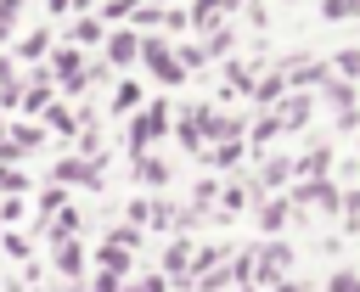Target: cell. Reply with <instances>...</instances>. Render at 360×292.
Returning a JSON list of instances; mask_svg holds the SVG:
<instances>
[{
  "mask_svg": "<svg viewBox=\"0 0 360 292\" xmlns=\"http://www.w3.org/2000/svg\"><path fill=\"white\" fill-rule=\"evenodd\" d=\"M169 118H174V112H169L163 101L141 107V112H135V124H129V157H146V152H152V140H163V135L174 129Z\"/></svg>",
  "mask_w": 360,
  "mask_h": 292,
  "instance_id": "1",
  "label": "cell"
},
{
  "mask_svg": "<svg viewBox=\"0 0 360 292\" xmlns=\"http://www.w3.org/2000/svg\"><path fill=\"white\" fill-rule=\"evenodd\" d=\"M141 62H146L163 84H180V79H186V62H180V51H169V39H146Z\"/></svg>",
  "mask_w": 360,
  "mask_h": 292,
  "instance_id": "2",
  "label": "cell"
},
{
  "mask_svg": "<svg viewBox=\"0 0 360 292\" xmlns=\"http://www.w3.org/2000/svg\"><path fill=\"white\" fill-rule=\"evenodd\" d=\"M141 51H146V39H141L135 28H112V34H107V67H135Z\"/></svg>",
  "mask_w": 360,
  "mask_h": 292,
  "instance_id": "3",
  "label": "cell"
},
{
  "mask_svg": "<svg viewBox=\"0 0 360 292\" xmlns=\"http://www.w3.org/2000/svg\"><path fill=\"white\" fill-rule=\"evenodd\" d=\"M56 180H62V185H90V191H96V185H101V157H62V163H56Z\"/></svg>",
  "mask_w": 360,
  "mask_h": 292,
  "instance_id": "4",
  "label": "cell"
},
{
  "mask_svg": "<svg viewBox=\"0 0 360 292\" xmlns=\"http://www.w3.org/2000/svg\"><path fill=\"white\" fill-rule=\"evenodd\" d=\"M253 219H259V230H264V236H281V230H287V219H298V208H292V197H264Z\"/></svg>",
  "mask_w": 360,
  "mask_h": 292,
  "instance_id": "5",
  "label": "cell"
},
{
  "mask_svg": "<svg viewBox=\"0 0 360 292\" xmlns=\"http://www.w3.org/2000/svg\"><path fill=\"white\" fill-rule=\"evenodd\" d=\"M236 6H242V0H197V6H191V28L214 34V28H225V17H231Z\"/></svg>",
  "mask_w": 360,
  "mask_h": 292,
  "instance_id": "6",
  "label": "cell"
},
{
  "mask_svg": "<svg viewBox=\"0 0 360 292\" xmlns=\"http://www.w3.org/2000/svg\"><path fill=\"white\" fill-rule=\"evenodd\" d=\"M191 264H197V247L180 236V241H169V253H163V275L169 281H191Z\"/></svg>",
  "mask_w": 360,
  "mask_h": 292,
  "instance_id": "7",
  "label": "cell"
},
{
  "mask_svg": "<svg viewBox=\"0 0 360 292\" xmlns=\"http://www.w3.org/2000/svg\"><path fill=\"white\" fill-rule=\"evenodd\" d=\"M276 112H281V129H304V124H309V112H315V101H309V90H292Z\"/></svg>",
  "mask_w": 360,
  "mask_h": 292,
  "instance_id": "8",
  "label": "cell"
},
{
  "mask_svg": "<svg viewBox=\"0 0 360 292\" xmlns=\"http://www.w3.org/2000/svg\"><path fill=\"white\" fill-rule=\"evenodd\" d=\"M202 112H208V107H186L180 124H174V135H180L186 152H202V140H208V135H202Z\"/></svg>",
  "mask_w": 360,
  "mask_h": 292,
  "instance_id": "9",
  "label": "cell"
},
{
  "mask_svg": "<svg viewBox=\"0 0 360 292\" xmlns=\"http://www.w3.org/2000/svg\"><path fill=\"white\" fill-rule=\"evenodd\" d=\"M326 168H332V146H326V140H321V146H309V152L292 163V174H298V180H326Z\"/></svg>",
  "mask_w": 360,
  "mask_h": 292,
  "instance_id": "10",
  "label": "cell"
},
{
  "mask_svg": "<svg viewBox=\"0 0 360 292\" xmlns=\"http://www.w3.org/2000/svg\"><path fill=\"white\" fill-rule=\"evenodd\" d=\"M141 101H146L141 79H124V84L112 90V112H118V118H135V112H141Z\"/></svg>",
  "mask_w": 360,
  "mask_h": 292,
  "instance_id": "11",
  "label": "cell"
},
{
  "mask_svg": "<svg viewBox=\"0 0 360 292\" xmlns=\"http://www.w3.org/2000/svg\"><path fill=\"white\" fill-rule=\"evenodd\" d=\"M135 180H141V185H152V191H163V185H169V163L146 152V157H135Z\"/></svg>",
  "mask_w": 360,
  "mask_h": 292,
  "instance_id": "12",
  "label": "cell"
},
{
  "mask_svg": "<svg viewBox=\"0 0 360 292\" xmlns=\"http://www.w3.org/2000/svg\"><path fill=\"white\" fill-rule=\"evenodd\" d=\"M68 39H73V45L84 51V45H101V39H107V28H101V17H73Z\"/></svg>",
  "mask_w": 360,
  "mask_h": 292,
  "instance_id": "13",
  "label": "cell"
},
{
  "mask_svg": "<svg viewBox=\"0 0 360 292\" xmlns=\"http://www.w3.org/2000/svg\"><path fill=\"white\" fill-rule=\"evenodd\" d=\"M287 180H292V163H287V157H264V163H259V185H264V191H281Z\"/></svg>",
  "mask_w": 360,
  "mask_h": 292,
  "instance_id": "14",
  "label": "cell"
},
{
  "mask_svg": "<svg viewBox=\"0 0 360 292\" xmlns=\"http://www.w3.org/2000/svg\"><path fill=\"white\" fill-rule=\"evenodd\" d=\"M96 270H101V275H129V247H112V241H107V247L96 253Z\"/></svg>",
  "mask_w": 360,
  "mask_h": 292,
  "instance_id": "15",
  "label": "cell"
},
{
  "mask_svg": "<svg viewBox=\"0 0 360 292\" xmlns=\"http://www.w3.org/2000/svg\"><path fill=\"white\" fill-rule=\"evenodd\" d=\"M45 236H51L56 247H62V241H73V236H79V213H73V208H62V213L45 225Z\"/></svg>",
  "mask_w": 360,
  "mask_h": 292,
  "instance_id": "16",
  "label": "cell"
},
{
  "mask_svg": "<svg viewBox=\"0 0 360 292\" xmlns=\"http://www.w3.org/2000/svg\"><path fill=\"white\" fill-rule=\"evenodd\" d=\"M17 56H22V62H39V56L51 62V34H45V28H34V34L17 45Z\"/></svg>",
  "mask_w": 360,
  "mask_h": 292,
  "instance_id": "17",
  "label": "cell"
},
{
  "mask_svg": "<svg viewBox=\"0 0 360 292\" xmlns=\"http://www.w3.org/2000/svg\"><path fill=\"white\" fill-rule=\"evenodd\" d=\"M276 135H281V112H276V107H270V112H264V118H259V124H253V129H248V140H253V146H270V140H276Z\"/></svg>",
  "mask_w": 360,
  "mask_h": 292,
  "instance_id": "18",
  "label": "cell"
},
{
  "mask_svg": "<svg viewBox=\"0 0 360 292\" xmlns=\"http://www.w3.org/2000/svg\"><path fill=\"white\" fill-rule=\"evenodd\" d=\"M56 270H62V275H84V247H79V241H62V247H56Z\"/></svg>",
  "mask_w": 360,
  "mask_h": 292,
  "instance_id": "19",
  "label": "cell"
},
{
  "mask_svg": "<svg viewBox=\"0 0 360 292\" xmlns=\"http://www.w3.org/2000/svg\"><path fill=\"white\" fill-rule=\"evenodd\" d=\"M253 95H259V101H264V107H276V101H281V95H287V73H270V79H264V84H253Z\"/></svg>",
  "mask_w": 360,
  "mask_h": 292,
  "instance_id": "20",
  "label": "cell"
},
{
  "mask_svg": "<svg viewBox=\"0 0 360 292\" xmlns=\"http://www.w3.org/2000/svg\"><path fill=\"white\" fill-rule=\"evenodd\" d=\"M321 17H326V22H343V17H360V0H321Z\"/></svg>",
  "mask_w": 360,
  "mask_h": 292,
  "instance_id": "21",
  "label": "cell"
},
{
  "mask_svg": "<svg viewBox=\"0 0 360 292\" xmlns=\"http://www.w3.org/2000/svg\"><path fill=\"white\" fill-rule=\"evenodd\" d=\"M242 146H248V140H219V146H214V168H231V163H242Z\"/></svg>",
  "mask_w": 360,
  "mask_h": 292,
  "instance_id": "22",
  "label": "cell"
},
{
  "mask_svg": "<svg viewBox=\"0 0 360 292\" xmlns=\"http://www.w3.org/2000/svg\"><path fill=\"white\" fill-rule=\"evenodd\" d=\"M231 45H236V28L225 22V28H214V34H208V45H202V51H208V56H219V51H231Z\"/></svg>",
  "mask_w": 360,
  "mask_h": 292,
  "instance_id": "23",
  "label": "cell"
},
{
  "mask_svg": "<svg viewBox=\"0 0 360 292\" xmlns=\"http://www.w3.org/2000/svg\"><path fill=\"white\" fill-rule=\"evenodd\" d=\"M124 292H169V275H163V270H158V275H135Z\"/></svg>",
  "mask_w": 360,
  "mask_h": 292,
  "instance_id": "24",
  "label": "cell"
},
{
  "mask_svg": "<svg viewBox=\"0 0 360 292\" xmlns=\"http://www.w3.org/2000/svg\"><path fill=\"white\" fill-rule=\"evenodd\" d=\"M326 292H360V275H354V270H338V275L326 281Z\"/></svg>",
  "mask_w": 360,
  "mask_h": 292,
  "instance_id": "25",
  "label": "cell"
},
{
  "mask_svg": "<svg viewBox=\"0 0 360 292\" xmlns=\"http://www.w3.org/2000/svg\"><path fill=\"white\" fill-rule=\"evenodd\" d=\"M332 67H338V73H349V79H360V51H343Z\"/></svg>",
  "mask_w": 360,
  "mask_h": 292,
  "instance_id": "26",
  "label": "cell"
},
{
  "mask_svg": "<svg viewBox=\"0 0 360 292\" xmlns=\"http://www.w3.org/2000/svg\"><path fill=\"white\" fill-rule=\"evenodd\" d=\"M22 185H28V180H22L17 168H6V163H0V191H22Z\"/></svg>",
  "mask_w": 360,
  "mask_h": 292,
  "instance_id": "27",
  "label": "cell"
},
{
  "mask_svg": "<svg viewBox=\"0 0 360 292\" xmlns=\"http://www.w3.org/2000/svg\"><path fill=\"white\" fill-rule=\"evenodd\" d=\"M96 6H101V0H73V11H79V17H96Z\"/></svg>",
  "mask_w": 360,
  "mask_h": 292,
  "instance_id": "28",
  "label": "cell"
},
{
  "mask_svg": "<svg viewBox=\"0 0 360 292\" xmlns=\"http://www.w3.org/2000/svg\"><path fill=\"white\" fill-rule=\"evenodd\" d=\"M270 292H304V286H298V281H281V286H270Z\"/></svg>",
  "mask_w": 360,
  "mask_h": 292,
  "instance_id": "29",
  "label": "cell"
},
{
  "mask_svg": "<svg viewBox=\"0 0 360 292\" xmlns=\"http://www.w3.org/2000/svg\"><path fill=\"white\" fill-rule=\"evenodd\" d=\"M6 34H11V22H6V17H0V39H6Z\"/></svg>",
  "mask_w": 360,
  "mask_h": 292,
  "instance_id": "30",
  "label": "cell"
}]
</instances>
